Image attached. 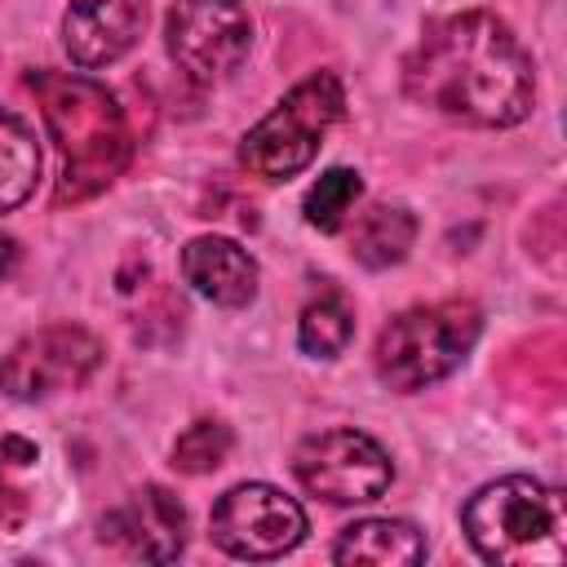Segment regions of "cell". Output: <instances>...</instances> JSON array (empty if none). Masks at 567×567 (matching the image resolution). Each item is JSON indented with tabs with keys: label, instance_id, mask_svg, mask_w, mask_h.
<instances>
[{
	"label": "cell",
	"instance_id": "obj_1",
	"mask_svg": "<svg viewBox=\"0 0 567 567\" xmlns=\"http://www.w3.org/2000/svg\"><path fill=\"white\" fill-rule=\"evenodd\" d=\"M403 89L412 102L474 124L509 128L532 111L536 75L518 35L487 9L434 18L403 58Z\"/></svg>",
	"mask_w": 567,
	"mask_h": 567
},
{
	"label": "cell",
	"instance_id": "obj_2",
	"mask_svg": "<svg viewBox=\"0 0 567 567\" xmlns=\"http://www.w3.org/2000/svg\"><path fill=\"white\" fill-rule=\"evenodd\" d=\"M31 89L40 97L44 128L62 155L58 199L80 204L97 190H106L120 168L128 164V124L115 102V93L89 75L66 71H35Z\"/></svg>",
	"mask_w": 567,
	"mask_h": 567
},
{
	"label": "cell",
	"instance_id": "obj_3",
	"mask_svg": "<svg viewBox=\"0 0 567 567\" xmlns=\"http://www.w3.org/2000/svg\"><path fill=\"white\" fill-rule=\"evenodd\" d=\"M465 536L496 567H558L567 558L563 492L527 474L496 478L465 501Z\"/></svg>",
	"mask_w": 567,
	"mask_h": 567
},
{
	"label": "cell",
	"instance_id": "obj_4",
	"mask_svg": "<svg viewBox=\"0 0 567 567\" xmlns=\"http://www.w3.org/2000/svg\"><path fill=\"white\" fill-rule=\"evenodd\" d=\"M478 332H483V310L474 301L452 297V301L412 306L381 328L372 350L377 377L399 394H416L443 381L447 372H456L461 359L474 350Z\"/></svg>",
	"mask_w": 567,
	"mask_h": 567
},
{
	"label": "cell",
	"instance_id": "obj_5",
	"mask_svg": "<svg viewBox=\"0 0 567 567\" xmlns=\"http://www.w3.org/2000/svg\"><path fill=\"white\" fill-rule=\"evenodd\" d=\"M346 111V89L332 71L292 84L239 142V164L261 182H288L319 155L328 128Z\"/></svg>",
	"mask_w": 567,
	"mask_h": 567
},
{
	"label": "cell",
	"instance_id": "obj_6",
	"mask_svg": "<svg viewBox=\"0 0 567 567\" xmlns=\"http://www.w3.org/2000/svg\"><path fill=\"white\" fill-rule=\"evenodd\" d=\"M292 474L306 492L323 496L328 505H368L390 487L394 465L372 434L341 425L301 439L292 452Z\"/></svg>",
	"mask_w": 567,
	"mask_h": 567
},
{
	"label": "cell",
	"instance_id": "obj_7",
	"mask_svg": "<svg viewBox=\"0 0 567 567\" xmlns=\"http://www.w3.org/2000/svg\"><path fill=\"white\" fill-rule=\"evenodd\" d=\"M168 58L199 84L226 80L252 49V18L239 0H177L164 18Z\"/></svg>",
	"mask_w": 567,
	"mask_h": 567
},
{
	"label": "cell",
	"instance_id": "obj_8",
	"mask_svg": "<svg viewBox=\"0 0 567 567\" xmlns=\"http://www.w3.org/2000/svg\"><path fill=\"white\" fill-rule=\"evenodd\" d=\"M208 536L230 558L266 563V558H279V554L301 545L306 509L270 483H239L213 505Z\"/></svg>",
	"mask_w": 567,
	"mask_h": 567
},
{
	"label": "cell",
	"instance_id": "obj_9",
	"mask_svg": "<svg viewBox=\"0 0 567 567\" xmlns=\"http://www.w3.org/2000/svg\"><path fill=\"white\" fill-rule=\"evenodd\" d=\"M102 363V341L75 323H49L22 337L0 359V390L18 403L49 399L58 390L84 385Z\"/></svg>",
	"mask_w": 567,
	"mask_h": 567
},
{
	"label": "cell",
	"instance_id": "obj_10",
	"mask_svg": "<svg viewBox=\"0 0 567 567\" xmlns=\"http://www.w3.org/2000/svg\"><path fill=\"white\" fill-rule=\"evenodd\" d=\"M102 540L142 563H173L186 549V509L168 487L151 483L102 518Z\"/></svg>",
	"mask_w": 567,
	"mask_h": 567
},
{
	"label": "cell",
	"instance_id": "obj_11",
	"mask_svg": "<svg viewBox=\"0 0 567 567\" xmlns=\"http://www.w3.org/2000/svg\"><path fill=\"white\" fill-rule=\"evenodd\" d=\"M146 27L142 0H71L62 13V44L75 66L97 71L120 62Z\"/></svg>",
	"mask_w": 567,
	"mask_h": 567
},
{
	"label": "cell",
	"instance_id": "obj_12",
	"mask_svg": "<svg viewBox=\"0 0 567 567\" xmlns=\"http://www.w3.org/2000/svg\"><path fill=\"white\" fill-rule=\"evenodd\" d=\"M182 279L213 306L239 310L257 297L261 270L244 244H235L226 235H199L182 248Z\"/></svg>",
	"mask_w": 567,
	"mask_h": 567
},
{
	"label": "cell",
	"instance_id": "obj_13",
	"mask_svg": "<svg viewBox=\"0 0 567 567\" xmlns=\"http://www.w3.org/2000/svg\"><path fill=\"white\" fill-rule=\"evenodd\" d=\"M425 558V536L403 518H363L350 523L337 545L332 563H368V567H408Z\"/></svg>",
	"mask_w": 567,
	"mask_h": 567
},
{
	"label": "cell",
	"instance_id": "obj_14",
	"mask_svg": "<svg viewBox=\"0 0 567 567\" xmlns=\"http://www.w3.org/2000/svg\"><path fill=\"white\" fill-rule=\"evenodd\" d=\"M416 239V217L399 204H377L359 217L354 226V239H350V252L354 261H363L368 270H381V266H394L408 257Z\"/></svg>",
	"mask_w": 567,
	"mask_h": 567
},
{
	"label": "cell",
	"instance_id": "obj_15",
	"mask_svg": "<svg viewBox=\"0 0 567 567\" xmlns=\"http://www.w3.org/2000/svg\"><path fill=\"white\" fill-rule=\"evenodd\" d=\"M40 177V146L22 115L0 106V213L18 208Z\"/></svg>",
	"mask_w": 567,
	"mask_h": 567
},
{
	"label": "cell",
	"instance_id": "obj_16",
	"mask_svg": "<svg viewBox=\"0 0 567 567\" xmlns=\"http://www.w3.org/2000/svg\"><path fill=\"white\" fill-rule=\"evenodd\" d=\"M350 332H354V315H350V306L337 292H323L319 301H310L301 310V323H297V341L315 359L341 354L350 346Z\"/></svg>",
	"mask_w": 567,
	"mask_h": 567
},
{
	"label": "cell",
	"instance_id": "obj_17",
	"mask_svg": "<svg viewBox=\"0 0 567 567\" xmlns=\"http://www.w3.org/2000/svg\"><path fill=\"white\" fill-rule=\"evenodd\" d=\"M359 195H363V182H359L354 168H328V173L306 190L301 213H306V221H310L315 230H341V221L350 217V208L359 204Z\"/></svg>",
	"mask_w": 567,
	"mask_h": 567
},
{
	"label": "cell",
	"instance_id": "obj_18",
	"mask_svg": "<svg viewBox=\"0 0 567 567\" xmlns=\"http://www.w3.org/2000/svg\"><path fill=\"white\" fill-rule=\"evenodd\" d=\"M230 443H235L230 425H221V421H195V425H186V430L177 434V443H173V465H177L182 474H213V470L230 456Z\"/></svg>",
	"mask_w": 567,
	"mask_h": 567
},
{
	"label": "cell",
	"instance_id": "obj_19",
	"mask_svg": "<svg viewBox=\"0 0 567 567\" xmlns=\"http://www.w3.org/2000/svg\"><path fill=\"white\" fill-rule=\"evenodd\" d=\"M9 470H13V465L0 461V527H18V523L27 518V492H18V487L9 483Z\"/></svg>",
	"mask_w": 567,
	"mask_h": 567
},
{
	"label": "cell",
	"instance_id": "obj_20",
	"mask_svg": "<svg viewBox=\"0 0 567 567\" xmlns=\"http://www.w3.org/2000/svg\"><path fill=\"white\" fill-rule=\"evenodd\" d=\"M0 461L13 465V470H27V465H35V443L9 434V439H0Z\"/></svg>",
	"mask_w": 567,
	"mask_h": 567
},
{
	"label": "cell",
	"instance_id": "obj_21",
	"mask_svg": "<svg viewBox=\"0 0 567 567\" xmlns=\"http://www.w3.org/2000/svg\"><path fill=\"white\" fill-rule=\"evenodd\" d=\"M18 266V239L13 235H0V279Z\"/></svg>",
	"mask_w": 567,
	"mask_h": 567
}]
</instances>
